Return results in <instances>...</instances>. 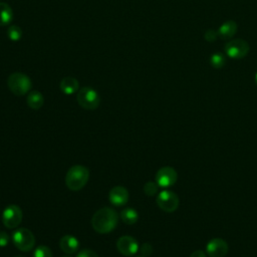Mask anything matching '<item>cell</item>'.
<instances>
[{"label":"cell","mask_w":257,"mask_h":257,"mask_svg":"<svg viewBox=\"0 0 257 257\" xmlns=\"http://www.w3.org/2000/svg\"><path fill=\"white\" fill-rule=\"evenodd\" d=\"M155 180L159 187L161 188H170L176 184L178 180V174L176 170L172 167L166 166L161 168L155 177Z\"/></svg>","instance_id":"9"},{"label":"cell","mask_w":257,"mask_h":257,"mask_svg":"<svg viewBox=\"0 0 257 257\" xmlns=\"http://www.w3.org/2000/svg\"><path fill=\"white\" fill-rule=\"evenodd\" d=\"M204 37H205L206 41H208V42H214V41L217 39V37H219L218 31H216V30H214V29H208V30L205 32Z\"/></svg>","instance_id":"24"},{"label":"cell","mask_w":257,"mask_h":257,"mask_svg":"<svg viewBox=\"0 0 257 257\" xmlns=\"http://www.w3.org/2000/svg\"><path fill=\"white\" fill-rule=\"evenodd\" d=\"M76 257H98V255L90 249H83L76 254Z\"/></svg>","instance_id":"25"},{"label":"cell","mask_w":257,"mask_h":257,"mask_svg":"<svg viewBox=\"0 0 257 257\" xmlns=\"http://www.w3.org/2000/svg\"><path fill=\"white\" fill-rule=\"evenodd\" d=\"M7 85L12 93L20 96L26 94L30 90L32 83L28 75L22 72H14L9 75Z\"/></svg>","instance_id":"3"},{"label":"cell","mask_w":257,"mask_h":257,"mask_svg":"<svg viewBox=\"0 0 257 257\" xmlns=\"http://www.w3.org/2000/svg\"><path fill=\"white\" fill-rule=\"evenodd\" d=\"M120 218L123 223L133 225L139 220V213L133 208H125L120 212Z\"/></svg>","instance_id":"18"},{"label":"cell","mask_w":257,"mask_h":257,"mask_svg":"<svg viewBox=\"0 0 257 257\" xmlns=\"http://www.w3.org/2000/svg\"><path fill=\"white\" fill-rule=\"evenodd\" d=\"M158 190H159V185L157 184V182L149 181L144 186V192L149 197L155 196L158 193Z\"/></svg>","instance_id":"22"},{"label":"cell","mask_w":257,"mask_h":257,"mask_svg":"<svg viewBox=\"0 0 257 257\" xmlns=\"http://www.w3.org/2000/svg\"><path fill=\"white\" fill-rule=\"evenodd\" d=\"M108 200L113 206H123L128 201V192L122 186H115L108 192Z\"/></svg>","instance_id":"12"},{"label":"cell","mask_w":257,"mask_h":257,"mask_svg":"<svg viewBox=\"0 0 257 257\" xmlns=\"http://www.w3.org/2000/svg\"><path fill=\"white\" fill-rule=\"evenodd\" d=\"M255 83H256V85H257V72H256V74H255Z\"/></svg>","instance_id":"29"},{"label":"cell","mask_w":257,"mask_h":257,"mask_svg":"<svg viewBox=\"0 0 257 257\" xmlns=\"http://www.w3.org/2000/svg\"><path fill=\"white\" fill-rule=\"evenodd\" d=\"M225 54L233 59H241L244 58L250 50V46L248 42L244 39H232L229 40L224 46Z\"/></svg>","instance_id":"6"},{"label":"cell","mask_w":257,"mask_h":257,"mask_svg":"<svg viewBox=\"0 0 257 257\" xmlns=\"http://www.w3.org/2000/svg\"><path fill=\"white\" fill-rule=\"evenodd\" d=\"M117 225L116 212L108 207L97 210L91 218V226L97 233L106 234L111 232Z\"/></svg>","instance_id":"1"},{"label":"cell","mask_w":257,"mask_h":257,"mask_svg":"<svg viewBox=\"0 0 257 257\" xmlns=\"http://www.w3.org/2000/svg\"><path fill=\"white\" fill-rule=\"evenodd\" d=\"M22 221V210L17 205H8L2 212V223L7 229H15Z\"/></svg>","instance_id":"8"},{"label":"cell","mask_w":257,"mask_h":257,"mask_svg":"<svg viewBox=\"0 0 257 257\" xmlns=\"http://www.w3.org/2000/svg\"><path fill=\"white\" fill-rule=\"evenodd\" d=\"M8 38L12 41H18L22 37V30L20 27L16 25H11L7 30Z\"/></svg>","instance_id":"20"},{"label":"cell","mask_w":257,"mask_h":257,"mask_svg":"<svg viewBox=\"0 0 257 257\" xmlns=\"http://www.w3.org/2000/svg\"><path fill=\"white\" fill-rule=\"evenodd\" d=\"M32 257H52V252L47 246L39 245L34 249Z\"/></svg>","instance_id":"21"},{"label":"cell","mask_w":257,"mask_h":257,"mask_svg":"<svg viewBox=\"0 0 257 257\" xmlns=\"http://www.w3.org/2000/svg\"><path fill=\"white\" fill-rule=\"evenodd\" d=\"M9 235L4 231H0V247H6L9 244Z\"/></svg>","instance_id":"26"},{"label":"cell","mask_w":257,"mask_h":257,"mask_svg":"<svg viewBox=\"0 0 257 257\" xmlns=\"http://www.w3.org/2000/svg\"><path fill=\"white\" fill-rule=\"evenodd\" d=\"M12 242L18 250L22 252H28L34 247L35 238L30 230L26 228H19L13 232Z\"/></svg>","instance_id":"4"},{"label":"cell","mask_w":257,"mask_h":257,"mask_svg":"<svg viewBox=\"0 0 257 257\" xmlns=\"http://www.w3.org/2000/svg\"><path fill=\"white\" fill-rule=\"evenodd\" d=\"M79 241L72 235H64L59 240V248L65 254H73L78 250Z\"/></svg>","instance_id":"13"},{"label":"cell","mask_w":257,"mask_h":257,"mask_svg":"<svg viewBox=\"0 0 257 257\" xmlns=\"http://www.w3.org/2000/svg\"><path fill=\"white\" fill-rule=\"evenodd\" d=\"M88 179V169L82 165H74L65 175V185L71 191H79L86 185Z\"/></svg>","instance_id":"2"},{"label":"cell","mask_w":257,"mask_h":257,"mask_svg":"<svg viewBox=\"0 0 257 257\" xmlns=\"http://www.w3.org/2000/svg\"><path fill=\"white\" fill-rule=\"evenodd\" d=\"M26 102L30 108L39 109L44 103V97L41 92H39L37 90H33L28 93Z\"/></svg>","instance_id":"16"},{"label":"cell","mask_w":257,"mask_h":257,"mask_svg":"<svg viewBox=\"0 0 257 257\" xmlns=\"http://www.w3.org/2000/svg\"><path fill=\"white\" fill-rule=\"evenodd\" d=\"M228 250V243L222 238H213L206 246V254L210 257H224L227 255Z\"/></svg>","instance_id":"11"},{"label":"cell","mask_w":257,"mask_h":257,"mask_svg":"<svg viewBox=\"0 0 257 257\" xmlns=\"http://www.w3.org/2000/svg\"><path fill=\"white\" fill-rule=\"evenodd\" d=\"M59 88L64 94L69 95V94L75 93L78 90L79 84L76 78L72 76H65L60 80Z\"/></svg>","instance_id":"15"},{"label":"cell","mask_w":257,"mask_h":257,"mask_svg":"<svg viewBox=\"0 0 257 257\" xmlns=\"http://www.w3.org/2000/svg\"><path fill=\"white\" fill-rule=\"evenodd\" d=\"M61 257H72V256H71V254H65V255H63Z\"/></svg>","instance_id":"28"},{"label":"cell","mask_w":257,"mask_h":257,"mask_svg":"<svg viewBox=\"0 0 257 257\" xmlns=\"http://www.w3.org/2000/svg\"><path fill=\"white\" fill-rule=\"evenodd\" d=\"M139 251L141 252V255L144 257H148L153 253V247L150 243H144L141 245Z\"/></svg>","instance_id":"23"},{"label":"cell","mask_w":257,"mask_h":257,"mask_svg":"<svg viewBox=\"0 0 257 257\" xmlns=\"http://www.w3.org/2000/svg\"><path fill=\"white\" fill-rule=\"evenodd\" d=\"M15 257H25V256H22V255H17V256H15Z\"/></svg>","instance_id":"30"},{"label":"cell","mask_w":257,"mask_h":257,"mask_svg":"<svg viewBox=\"0 0 257 257\" xmlns=\"http://www.w3.org/2000/svg\"><path fill=\"white\" fill-rule=\"evenodd\" d=\"M157 205L161 210L166 213H173L179 207V197L177 194L170 190H164L159 193L156 199Z\"/></svg>","instance_id":"7"},{"label":"cell","mask_w":257,"mask_h":257,"mask_svg":"<svg viewBox=\"0 0 257 257\" xmlns=\"http://www.w3.org/2000/svg\"><path fill=\"white\" fill-rule=\"evenodd\" d=\"M238 26L237 23L234 20H227L219 27L218 35L223 40H229L231 39L237 32Z\"/></svg>","instance_id":"14"},{"label":"cell","mask_w":257,"mask_h":257,"mask_svg":"<svg viewBox=\"0 0 257 257\" xmlns=\"http://www.w3.org/2000/svg\"><path fill=\"white\" fill-rule=\"evenodd\" d=\"M190 257H207V254L202 250H196L190 255Z\"/></svg>","instance_id":"27"},{"label":"cell","mask_w":257,"mask_h":257,"mask_svg":"<svg viewBox=\"0 0 257 257\" xmlns=\"http://www.w3.org/2000/svg\"><path fill=\"white\" fill-rule=\"evenodd\" d=\"M210 64L214 68H222L226 64V56L222 52H215L210 56Z\"/></svg>","instance_id":"19"},{"label":"cell","mask_w":257,"mask_h":257,"mask_svg":"<svg viewBox=\"0 0 257 257\" xmlns=\"http://www.w3.org/2000/svg\"><path fill=\"white\" fill-rule=\"evenodd\" d=\"M76 100L85 109H95L100 103V97L97 91L89 86L82 87L77 91Z\"/></svg>","instance_id":"5"},{"label":"cell","mask_w":257,"mask_h":257,"mask_svg":"<svg viewBox=\"0 0 257 257\" xmlns=\"http://www.w3.org/2000/svg\"><path fill=\"white\" fill-rule=\"evenodd\" d=\"M137 257H144V256H142V255H141V256H137Z\"/></svg>","instance_id":"31"},{"label":"cell","mask_w":257,"mask_h":257,"mask_svg":"<svg viewBox=\"0 0 257 257\" xmlns=\"http://www.w3.org/2000/svg\"><path fill=\"white\" fill-rule=\"evenodd\" d=\"M13 20L12 8L5 2H0V26L8 25Z\"/></svg>","instance_id":"17"},{"label":"cell","mask_w":257,"mask_h":257,"mask_svg":"<svg viewBox=\"0 0 257 257\" xmlns=\"http://www.w3.org/2000/svg\"><path fill=\"white\" fill-rule=\"evenodd\" d=\"M116 249L123 256H133L139 251L140 246L138 241L134 237L125 235L117 239Z\"/></svg>","instance_id":"10"}]
</instances>
